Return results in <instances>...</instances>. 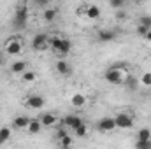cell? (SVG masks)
<instances>
[{
  "mask_svg": "<svg viewBox=\"0 0 151 149\" xmlns=\"http://www.w3.org/2000/svg\"><path fill=\"white\" fill-rule=\"evenodd\" d=\"M32 47H34L35 51H46V49L49 47V35L44 34V32L35 34L34 39H32Z\"/></svg>",
  "mask_w": 151,
  "mask_h": 149,
  "instance_id": "cell-6",
  "label": "cell"
},
{
  "mask_svg": "<svg viewBox=\"0 0 151 149\" xmlns=\"http://www.w3.org/2000/svg\"><path fill=\"white\" fill-rule=\"evenodd\" d=\"M28 125H30V117H27V116H16L12 119V125L11 126L14 130H27Z\"/></svg>",
  "mask_w": 151,
  "mask_h": 149,
  "instance_id": "cell-12",
  "label": "cell"
},
{
  "mask_svg": "<svg viewBox=\"0 0 151 149\" xmlns=\"http://www.w3.org/2000/svg\"><path fill=\"white\" fill-rule=\"evenodd\" d=\"M114 123H116V128H121V130H130L134 128V116L128 114V112H116L114 116Z\"/></svg>",
  "mask_w": 151,
  "mask_h": 149,
  "instance_id": "cell-4",
  "label": "cell"
},
{
  "mask_svg": "<svg viewBox=\"0 0 151 149\" xmlns=\"http://www.w3.org/2000/svg\"><path fill=\"white\" fill-rule=\"evenodd\" d=\"M84 16L90 18V19H99L100 18V7L95 5V4H88L84 7Z\"/></svg>",
  "mask_w": 151,
  "mask_h": 149,
  "instance_id": "cell-13",
  "label": "cell"
},
{
  "mask_svg": "<svg viewBox=\"0 0 151 149\" xmlns=\"http://www.w3.org/2000/svg\"><path fill=\"white\" fill-rule=\"evenodd\" d=\"M135 140H151V130L150 128H141L135 135Z\"/></svg>",
  "mask_w": 151,
  "mask_h": 149,
  "instance_id": "cell-20",
  "label": "cell"
},
{
  "mask_svg": "<svg viewBox=\"0 0 151 149\" xmlns=\"http://www.w3.org/2000/svg\"><path fill=\"white\" fill-rule=\"evenodd\" d=\"M116 18L123 19V18H125V12H123V11H118V12H116Z\"/></svg>",
  "mask_w": 151,
  "mask_h": 149,
  "instance_id": "cell-31",
  "label": "cell"
},
{
  "mask_svg": "<svg viewBox=\"0 0 151 149\" xmlns=\"http://www.w3.org/2000/svg\"><path fill=\"white\" fill-rule=\"evenodd\" d=\"M135 149H151V140H135Z\"/></svg>",
  "mask_w": 151,
  "mask_h": 149,
  "instance_id": "cell-27",
  "label": "cell"
},
{
  "mask_svg": "<svg viewBox=\"0 0 151 149\" xmlns=\"http://www.w3.org/2000/svg\"><path fill=\"white\" fill-rule=\"evenodd\" d=\"M70 105H72L74 109H83V107L86 105V97H84L83 93H74L72 98H70Z\"/></svg>",
  "mask_w": 151,
  "mask_h": 149,
  "instance_id": "cell-15",
  "label": "cell"
},
{
  "mask_svg": "<svg viewBox=\"0 0 151 149\" xmlns=\"http://www.w3.org/2000/svg\"><path fill=\"white\" fill-rule=\"evenodd\" d=\"M139 82H141L142 86H151V72H144V74L141 75Z\"/></svg>",
  "mask_w": 151,
  "mask_h": 149,
  "instance_id": "cell-26",
  "label": "cell"
},
{
  "mask_svg": "<svg viewBox=\"0 0 151 149\" xmlns=\"http://www.w3.org/2000/svg\"><path fill=\"white\" fill-rule=\"evenodd\" d=\"M49 47L58 54V56H65L70 53L72 49V42L67 37H58V35H49Z\"/></svg>",
  "mask_w": 151,
  "mask_h": 149,
  "instance_id": "cell-1",
  "label": "cell"
},
{
  "mask_svg": "<svg viewBox=\"0 0 151 149\" xmlns=\"http://www.w3.org/2000/svg\"><path fill=\"white\" fill-rule=\"evenodd\" d=\"M21 79H23L25 82H34V81L37 79V75H35V72H34V70H27L25 74L21 75Z\"/></svg>",
  "mask_w": 151,
  "mask_h": 149,
  "instance_id": "cell-22",
  "label": "cell"
},
{
  "mask_svg": "<svg viewBox=\"0 0 151 149\" xmlns=\"http://www.w3.org/2000/svg\"><path fill=\"white\" fill-rule=\"evenodd\" d=\"M84 121L77 116V114H67L63 119H62V126L63 128H70V130H76L77 126H81Z\"/></svg>",
  "mask_w": 151,
  "mask_h": 149,
  "instance_id": "cell-8",
  "label": "cell"
},
{
  "mask_svg": "<svg viewBox=\"0 0 151 149\" xmlns=\"http://www.w3.org/2000/svg\"><path fill=\"white\" fill-rule=\"evenodd\" d=\"M104 79L109 84H123L125 82V70L121 69V65H113L104 72Z\"/></svg>",
  "mask_w": 151,
  "mask_h": 149,
  "instance_id": "cell-2",
  "label": "cell"
},
{
  "mask_svg": "<svg viewBox=\"0 0 151 149\" xmlns=\"http://www.w3.org/2000/svg\"><path fill=\"white\" fill-rule=\"evenodd\" d=\"M148 32H150L148 28H144V27H141V25H137V34H139L141 37H144V35H146Z\"/></svg>",
  "mask_w": 151,
  "mask_h": 149,
  "instance_id": "cell-29",
  "label": "cell"
},
{
  "mask_svg": "<svg viewBox=\"0 0 151 149\" xmlns=\"http://www.w3.org/2000/svg\"><path fill=\"white\" fill-rule=\"evenodd\" d=\"M97 39H99V42H113L116 39V32L111 28H100L97 32Z\"/></svg>",
  "mask_w": 151,
  "mask_h": 149,
  "instance_id": "cell-10",
  "label": "cell"
},
{
  "mask_svg": "<svg viewBox=\"0 0 151 149\" xmlns=\"http://www.w3.org/2000/svg\"><path fill=\"white\" fill-rule=\"evenodd\" d=\"M125 86H127V90H130V91H137L139 86H141V82H139L137 77H127V79H125Z\"/></svg>",
  "mask_w": 151,
  "mask_h": 149,
  "instance_id": "cell-19",
  "label": "cell"
},
{
  "mask_svg": "<svg viewBox=\"0 0 151 149\" xmlns=\"http://www.w3.org/2000/svg\"><path fill=\"white\" fill-rule=\"evenodd\" d=\"M4 63V56H2V53H0V65Z\"/></svg>",
  "mask_w": 151,
  "mask_h": 149,
  "instance_id": "cell-32",
  "label": "cell"
},
{
  "mask_svg": "<svg viewBox=\"0 0 151 149\" xmlns=\"http://www.w3.org/2000/svg\"><path fill=\"white\" fill-rule=\"evenodd\" d=\"M74 133H76V137H79V139H83V137H84V135L88 133V126H86V125L83 123L81 126H77V128L74 130Z\"/></svg>",
  "mask_w": 151,
  "mask_h": 149,
  "instance_id": "cell-23",
  "label": "cell"
},
{
  "mask_svg": "<svg viewBox=\"0 0 151 149\" xmlns=\"http://www.w3.org/2000/svg\"><path fill=\"white\" fill-rule=\"evenodd\" d=\"M4 49H5V54L16 56V54H19L21 49H23V40H21L19 37H9L7 40H5Z\"/></svg>",
  "mask_w": 151,
  "mask_h": 149,
  "instance_id": "cell-5",
  "label": "cell"
},
{
  "mask_svg": "<svg viewBox=\"0 0 151 149\" xmlns=\"http://www.w3.org/2000/svg\"><path fill=\"white\" fill-rule=\"evenodd\" d=\"M139 25L144 27V28H148V30H151V16H141L139 18Z\"/></svg>",
  "mask_w": 151,
  "mask_h": 149,
  "instance_id": "cell-24",
  "label": "cell"
},
{
  "mask_svg": "<svg viewBox=\"0 0 151 149\" xmlns=\"http://www.w3.org/2000/svg\"><path fill=\"white\" fill-rule=\"evenodd\" d=\"M11 139V126H2L0 128V146L5 144Z\"/></svg>",
  "mask_w": 151,
  "mask_h": 149,
  "instance_id": "cell-21",
  "label": "cell"
},
{
  "mask_svg": "<svg viewBox=\"0 0 151 149\" xmlns=\"http://www.w3.org/2000/svg\"><path fill=\"white\" fill-rule=\"evenodd\" d=\"M97 130L102 132V133H111L116 130V123H114V117L111 116H106V117H100L97 121Z\"/></svg>",
  "mask_w": 151,
  "mask_h": 149,
  "instance_id": "cell-7",
  "label": "cell"
},
{
  "mask_svg": "<svg viewBox=\"0 0 151 149\" xmlns=\"http://www.w3.org/2000/svg\"><path fill=\"white\" fill-rule=\"evenodd\" d=\"M40 130H42V125H40V121H39V119H30V125H28L27 132H28L30 135H37Z\"/></svg>",
  "mask_w": 151,
  "mask_h": 149,
  "instance_id": "cell-17",
  "label": "cell"
},
{
  "mask_svg": "<svg viewBox=\"0 0 151 149\" xmlns=\"http://www.w3.org/2000/svg\"><path fill=\"white\" fill-rule=\"evenodd\" d=\"M60 144H62V149H69L72 146V137H70V135L62 137V139H60Z\"/></svg>",
  "mask_w": 151,
  "mask_h": 149,
  "instance_id": "cell-25",
  "label": "cell"
},
{
  "mask_svg": "<svg viewBox=\"0 0 151 149\" xmlns=\"http://www.w3.org/2000/svg\"><path fill=\"white\" fill-rule=\"evenodd\" d=\"M11 72H12V74H18V75H23L27 72V62H23V60L14 62V63L11 65Z\"/></svg>",
  "mask_w": 151,
  "mask_h": 149,
  "instance_id": "cell-16",
  "label": "cell"
},
{
  "mask_svg": "<svg viewBox=\"0 0 151 149\" xmlns=\"http://www.w3.org/2000/svg\"><path fill=\"white\" fill-rule=\"evenodd\" d=\"M25 105H27L28 109L39 111V109H42V107H44V98H42L40 95H37V93L28 95V97H27V100H25Z\"/></svg>",
  "mask_w": 151,
  "mask_h": 149,
  "instance_id": "cell-9",
  "label": "cell"
},
{
  "mask_svg": "<svg viewBox=\"0 0 151 149\" xmlns=\"http://www.w3.org/2000/svg\"><path fill=\"white\" fill-rule=\"evenodd\" d=\"M109 5H111L113 9H121V7L125 5V0H111Z\"/></svg>",
  "mask_w": 151,
  "mask_h": 149,
  "instance_id": "cell-28",
  "label": "cell"
},
{
  "mask_svg": "<svg viewBox=\"0 0 151 149\" xmlns=\"http://www.w3.org/2000/svg\"><path fill=\"white\" fill-rule=\"evenodd\" d=\"M39 121H40L42 128H44V126H55V125L58 123V117H56L53 112H42L40 117H39Z\"/></svg>",
  "mask_w": 151,
  "mask_h": 149,
  "instance_id": "cell-11",
  "label": "cell"
},
{
  "mask_svg": "<svg viewBox=\"0 0 151 149\" xmlns=\"http://www.w3.org/2000/svg\"><path fill=\"white\" fill-rule=\"evenodd\" d=\"M28 7H27V4H21V5H18L16 7V11H14V18H12V25L16 27V28H25L27 27V23H28Z\"/></svg>",
  "mask_w": 151,
  "mask_h": 149,
  "instance_id": "cell-3",
  "label": "cell"
},
{
  "mask_svg": "<svg viewBox=\"0 0 151 149\" xmlns=\"http://www.w3.org/2000/svg\"><path fill=\"white\" fill-rule=\"evenodd\" d=\"M55 70H56V74H60V75H69L70 74V65H69V62H65V60H58L56 62V65H55Z\"/></svg>",
  "mask_w": 151,
  "mask_h": 149,
  "instance_id": "cell-14",
  "label": "cell"
},
{
  "mask_svg": "<svg viewBox=\"0 0 151 149\" xmlns=\"http://www.w3.org/2000/svg\"><path fill=\"white\" fill-rule=\"evenodd\" d=\"M56 14H58V11H56L55 7H46V9H44V14H42V18H44V21H46V23H51V21L56 18Z\"/></svg>",
  "mask_w": 151,
  "mask_h": 149,
  "instance_id": "cell-18",
  "label": "cell"
},
{
  "mask_svg": "<svg viewBox=\"0 0 151 149\" xmlns=\"http://www.w3.org/2000/svg\"><path fill=\"white\" fill-rule=\"evenodd\" d=\"M142 39H144L146 42H151V30H150V32H148V34H146V35H144Z\"/></svg>",
  "mask_w": 151,
  "mask_h": 149,
  "instance_id": "cell-30",
  "label": "cell"
}]
</instances>
